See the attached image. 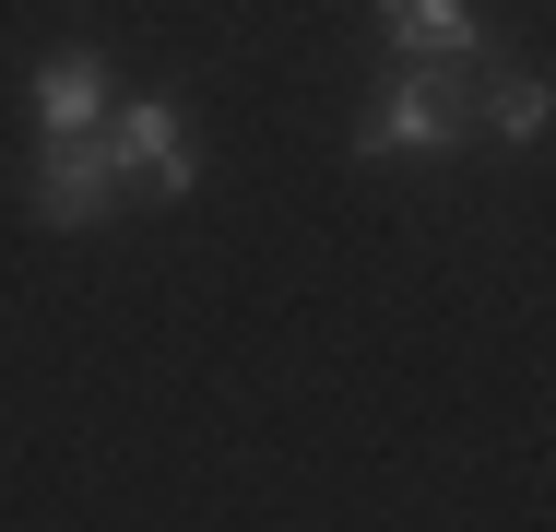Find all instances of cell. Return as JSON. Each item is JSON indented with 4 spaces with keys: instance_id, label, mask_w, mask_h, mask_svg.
Here are the masks:
<instances>
[{
    "instance_id": "obj_5",
    "label": "cell",
    "mask_w": 556,
    "mask_h": 532,
    "mask_svg": "<svg viewBox=\"0 0 556 532\" xmlns=\"http://www.w3.org/2000/svg\"><path fill=\"white\" fill-rule=\"evenodd\" d=\"M60 130H108V60L96 48L36 60V142H60Z\"/></svg>"
},
{
    "instance_id": "obj_3",
    "label": "cell",
    "mask_w": 556,
    "mask_h": 532,
    "mask_svg": "<svg viewBox=\"0 0 556 532\" xmlns=\"http://www.w3.org/2000/svg\"><path fill=\"white\" fill-rule=\"evenodd\" d=\"M108 154L130 190H154V202H178V190H202V166H190V130H178V106L166 96H130L108 118Z\"/></svg>"
},
{
    "instance_id": "obj_2",
    "label": "cell",
    "mask_w": 556,
    "mask_h": 532,
    "mask_svg": "<svg viewBox=\"0 0 556 532\" xmlns=\"http://www.w3.org/2000/svg\"><path fill=\"white\" fill-rule=\"evenodd\" d=\"M24 202H36V225H108V213L130 202V178H118L108 130H60V142H36Z\"/></svg>"
},
{
    "instance_id": "obj_6",
    "label": "cell",
    "mask_w": 556,
    "mask_h": 532,
    "mask_svg": "<svg viewBox=\"0 0 556 532\" xmlns=\"http://www.w3.org/2000/svg\"><path fill=\"white\" fill-rule=\"evenodd\" d=\"M545 118H556L545 72H509V84H497V130H509V142H545Z\"/></svg>"
},
{
    "instance_id": "obj_1",
    "label": "cell",
    "mask_w": 556,
    "mask_h": 532,
    "mask_svg": "<svg viewBox=\"0 0 556 532\" xmlns=\"http://www.w3.org/2000/svg\"><path fill=\"white\" fill-rule=\"evenodd\" d=\"M485 130V96L462 84V72H391L379 96L355 106V166H391V154H462Z\"/></svg>"
},
{
    "instance_id": "obj_4",
    "label": "cell",
    "mask_w": 556,
    "mask_h": 532,
    "mask_svg": "<svg viewBox=\"0 0 556 532\" xmlns=\"http://www.w3.org/2000/svg\"><path fill=\"white\" fill-rule=\"evenodd\" d=\"M379 36L427 72H473L485 60V12L473 0H379Z\"/></svg>"
}]
</instances>
